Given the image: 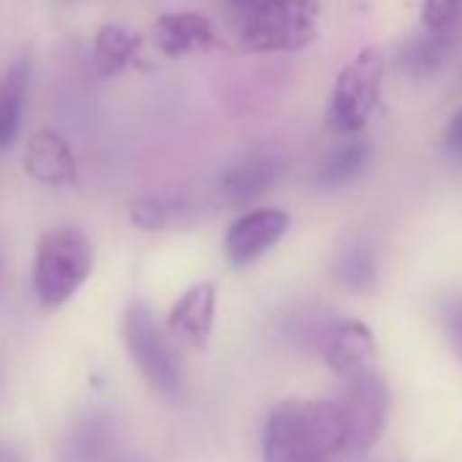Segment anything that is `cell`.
I'll list each match as a JSON object with an SVG mask.
<instances>
[{"label": "cell", "mask_w": 462, "mask_h": 462, "mask_svg": "<svg viewBox=\"0 0 462 462\" xmlns=\"http://www.w3.org/2000/svg\"><path fill=\"white\" fill-rule=\"evenodd\" d=\"M231 4H237L240 9H254V6L259 4V0H231Z\"/></svg>", "instance_id": "24"}, {"label": "cell", "mask_w": 462, "mask_h": 462, "mask_svg": "<svg viewBox=\"0 0 462 462\" xmlns=\"http://www.w3.org/2000/svg\"><path fill=\"white\" fill-rule=\"evenodd\" d=\"M335 402H337L343 424H346L348 451H354V454L370 451L381 440L386 416H389L386 383L373 370L356 373V375L346 378Z\"/></svg>", "instance_id": "6"}, {"label": "cell", "mask_w": 462, "mask_h": 462, "mask_svg": "<svg viewBox=\"0 0 462 462\" xmlns=\"http://www.w3.org/2000/svg\"><path fill=\"white\" fill-rule=\"evenodd\" d=\"M215 302H217V291L209 281L193 283L169 310V332L193 346V348H204L209 343L212 335V324H215Z\"/></svg>", "instance_id": "10"}, {"label": "cell", "mask_w": 462, "mask_h": 462, "mask_svg": "<svg viewBox=\"0 0 462 462\" xmlns=\"http://www.w3.org/2000/svg\"><path fill=\"white\" fill-rule=\"evenodd\" d=\"M443 55H446L443 33H430L427 39H416V42H411L402 50L400 69L411 79H427V77H432L443 66Z\"/></svg>", "instance_id": "19"}, {"label": "cell", "mask_w": 462, "mask_h": 462, "mask_svg": "<svg viewBox=\"0 0 462 462\" xmlns=\"http://www.w3.org/2000/svg\"><path fill=\"white\" fill-rule=\"evenodd\" d=\"M109 446H112V424L104 416H93V419H85L74 430L71 440L66 443L63 459L66 462H98L104 459Z\"/></svg>", "instance_id": "18"}, {"label": "cell", "mask_w": 462, "mask_h": 462, "mask_svg": "<svg viewBox=\"0 0 462 462\" xmlns=\"http://www.w3.org/2000/svg\"><path fill=\"white\" fill-rule=\"evenodd\" d=\"M459 9H462V0H424L421 20L430 33H446L457 23Z\"/></svg>", "instance_id": "21"}, {"label": "cell", "mask_w": 462, "mask_h": 462, "mask_svg": "<svg viewBox=\"0 0 462 462\" xmlns=\"http://www.w3.org/2000/svg\"><path fill=\"white\" fill-rule=\"evenodd\" d=\"M0 462H25V454L14 446L0 443Z\"/></svg>", "instance_id": "23"}, {"label": "cell", "mask_w": 462, "mask_h": 462, "mask_svg": "<svg viewBox=\"0 0 462 462\" xmlns=\"http://www.w3.org/2000/svg\"><path fill=\"white\" fill-rule=\"evenodd\" d=\"M321 354H324L327 367L346 381L356 373L370 370V362L375 354V340H373V332L362 321L343 319V321H335L324 332Z\"/></svg>", "instance_id": "8"}, {"label": "cell", "mask_w": 462, "mask_h": 462, "mask_svg": "<svg viewBox=\"0 0 462 462\" xmlns=\"http://www.w3.org/2000/svg\"><path fill=\"white\" fill-rule=\"evenodd\" d=\"M332 275L348 291H370L378 281V256L370 240L354 237L346 243L332 262Z\"/></svg>", "instance_id": "16"}, {"label": "cell", "mask_w": 462, "mask_h": 462, "mask_svg": "<svg viewBox=\"0 0 462 462\" xmlns=\"http://www.w3.org/2000/svg\"><path fill=\"white\" fill-rule=\"evenodd\" d=\"M348 451V435L335 400H289L264 430V462H329Z\"/></svg>", "instance_id": "1"}, {"label": "cell", "mask_w": 462, "mask_h": 462, "mask_svg": "<svg viewBox=\"0 0 462 462\" xmlns=\"http://www.w3.org/2000/svg\"><path fill=\"white\" fill-rule=\"evenodd\" d=\"M386 79V58L378 47L362 50L354 60H348L332 88L329 101V125L337 134H359L381 98V88Z\"/></svg>", "instance_id": "4"}, {"label": "cell", "mask_w": 462, "mask_h": 462, "mask_svg": "<svg viewBox=\"0 0 462 462\" xmlns=\"http://www.w3.org/2000/svg\"><path fill=\"white\" fill-rule=\"evenodd\" d=\"M28 85H31V60L28 55H23L6 69L4 79H0V150H9L20 136Z\"/></svg>", "instance_id": "13"}, {"label": "cell", "mask_w": 462, "mask_h": 462, "mask_svg": "<svg viewBox=\"0 0 462 462\" xmlns=\"http://www.w3.org/2000/svg\"><path fill=\"white\" fill-rule=\"evenodd\" d=\"M443 150L451 161L462 163V106L454 112V117L446 125V136H443Z\"/></svg>", "instance_id": "22"}, {"label": "cell", "mask_w": 462, "mask_h": 462, "mask_svg": "<svg viewBox=\"0 0 462 462\" xmlns=\"http://www.w3.org/2000/svg\"><path fill=\"white\" fill-rule=\"evenodd\" d=\"M278 180H281V163L275 158L251 155V158L237 161L223 174L220 190L231 204L245 207V204H254L256 199H262L264 193H270Z\"/></svg>", "instance_id": "12"}, {"label": "cell", "mask_w": 462, "mask_h": 462, "mask_svg": "<svg viewBox=\"0 0 462 462\" xmlns=\"http://www.w3.org/2000/svg\"><path fill=\"white\" fill-rule=\"evenodd\" d=\"M25 171L44 188H69L77 182V161L58 131H36L25 147Z\"/></svg>", "instance_id": "9"}, {"label": "cell", "mask_w": 462, "mask_h": 462, "mask_svg": "<svg viewBox=\"0 0 462 462\" xmlns=\"http://www.w3.org/2000/svg\"><path fill=\"white\" fill-rule=\"evenodd\" d=\"M291 217L281 207H256L243 212L235 223L226 228L223 254L231 267H251L264 259L289 231Z\"/></svg>", "instance_id": "7"}, {"label": "cell", "mask_w": 462, "mask_h": 462, "mask_svg": "<svg viewBox=\"0 0 462 462\" xmlns=\"http://www.w3.org/2000/svg\"><path fill=\"white\" fill-rule=\"evenodd\" d=\"M152 42L166 58H185L209 50L215 44V31L204 14L174 12V14H161L155 20Z\"/></svg>", "instance_id": "11"}, {"label": "cell", "mask_w": 462, "mask_h": 462, "mask_svg": "<svg viewBox=\"0 0 462 462\" xmlns=\"http://www.w3.org/2000/svg\"><path fill=\"white\" fill-rule=\"evenodd\" d=\"M93 273V245L77 228H52L39 240L33 291L50 310L63 308Z\"/></svg>", "instance_id": "2"}, {"label": "cell", "mask_w": 462, "mask_h": 462, "mask_svg": "<svg viewBox=\"0 0 462 462\" xmlns=\"http://www.w3.org/2000/svg\"><path fill=\"white\" fill-rule=\"evenodd\" d=\"M438 316H440V327H443L448 346L454 348L457 359L462 362V297L454 294V297L440 300Z\"/></svg>", "instance_id": "20"}, {"label": "cell", "mask_w": 462, "mask_h": 462, "mask_svg": "<svg viewBox=\"0 0 462 462\" xmlns=\"http://www.w3.org/2000/svg\"><path fill=\"white\" fill-rule=\"evenodd\" d=\"M123 343L142 373V378L163 397H177L180 394V370L177 362L163 343L155 319L144 302H131L125 316H123Z\"/></svg>", "instance_id": "5"}, {"label": "cell", "mask_w": 462, "mask_h": 462, "mask_svg": "<svg viewBox=\"0 0 462 462\" xmlns=\"http://www.w3.org/2000/svg\"><path fill=\"white\" fill-rule=\"evenodd\" d=\"M370 163V147L365 139L351 136L348 142L337 144L332 152L324 155L319 171H316V185L321 190H337L359 180V174Z\"/></svg>", "instance_id": "15"}, {"label": "cell", "mask_w": 462, "mask_h": 462, "mask_svg": "<svg viewBox=\"0 0 462 462\" xmlns=\"http://www.w3.org/2000/svg\"><path fill=\"white\" fill-rule=\"evenodd\" d=\"M131 223L142 231L174 228L188 217L185 199L177 196H142L131 204Z\"/></svg>", "instance_id": "17"}, {"label": "cell", "mask_w": 462, "mask_h": 462, "mask_svg": "<svg viewBox=\"0 0 462 462\" xmlns=\"http://www.w3.org/2000/svg\"><path fill=\"white\" fill-rule=\"evenodd\" d=\"M142 36L123 25H104L93 39V63L101 77L123 74L139 55Z\"/></svg>", "instance_id": "14"}, {"label": "cell", "mask_w": 462, "mask_h": 462, "mask_svg": "<svg viewBox=\"0 0 462 462\" xmlns=\"http://www.w3.org/2000/svg\"><path fill=\"white\" fill-rule=\"evenodd\" d=\"M319 23L321 0H259L240 39L248 52H297L319 39Z\"/></svg>", "instance_id": "3"}]
</instances>
